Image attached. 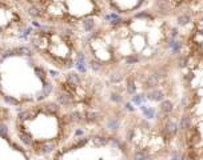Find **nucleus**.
<instances>
[{
	"label": "nucleus",
	"mask_w": 203,
	"mask_h": 160,
	"mask_svg": "<svg viewBox=\"0 0 203 160\" xmlns=\"http://www.w3.org/2000/svg\"><path fill=\"white\" fill-rule=\"evenodd\" d=\"M92 2H94V3H98V2H100V0H92Z\"/></svg>",
	"instance_id": "7ed1b4c3"
},
{
	"label": "nucleus",
	"mask_w": 203,
	"mask_h": 160,
	"mask_svg": "<svg viewBox=\"0 0 203 160\" xmlns=\"http://www.w3.org/2000/svg\"><path fill=\"white\" fill-rule=\"evenodd\" d=\"M84 34L64 24H40L34 28L27 44L35 55L59 72L72 71L83 47Z\"/></svg>",
	"instance_id": "f257e3e1"
},
{
	"label": "nucleus",
	"mask_w": 203,
	"mask_h": 160,
	"mask_svg": "<svg viewBox=\"0 0 203 160\" xmlns=\"http://www.w3.org/2000/svg\"><path fill=\"white\" fill-rule=\"evenodd\" d=\"M167 160H203V144L182 150L178 154V156L172 154Z\"/></svg>",
	"instance_id": "f03ea898"
}]
</instances>
